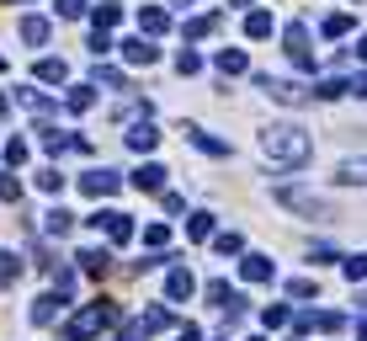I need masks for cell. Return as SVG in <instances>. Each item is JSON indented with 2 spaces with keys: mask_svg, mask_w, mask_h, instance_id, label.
I'll use <instances>...</instances> for the list:
<instances>
[{
  "mask_svg": "<svg viewBox=\"0 0 367 341\" xmlns=\"http://www.w3.org/2000/svg\"><path fill=\"white\" fill-rule=\"evenodd\" d=\"M261 149H266V160H277V166H304L309 160V139L298 134V128H266V134H261Z\"/></svg>",
  "mask_w": 367,
  "mask_h": 341,
  "instance_id": "1",
  "label": "cell"
},
{
  "mask_svg": "<svg viewBox=\"0 0 367 341\" xmlns=\"http://www.w3.org/2000/svg\"><path fill=\"white\" fill-rule=\"evenodd\" d=\"M112 315H118L112 304H96V309H85V315H75V320H70V336H96L101 326H112Z\"/></svg>",
  "mask_w": 367,
  "mask_h": 341,
  "instance_id": "2",
  "label": "cell"
},
{
  "mask_svg": "<svg viewBox=\"0 0 367 341\" xmlns=\"http://www.w3.org/2000/svg\"><path fill=\"white\" fill-rule=\"evenodd\" d=\"M112 187H118V176H112V170H91V176H80V192H91V197L112 192Z\"/></svg>",
  "mask_w": 367,
  "mask_h": 341,
  "instance_id": "3",
  "label": "cell"
},
{
  "mask_svg": "<svg viewBox=\"0 0 367 341\" xmlns=\"http://www.w3.org/2000/svg\"><path fill=\"white\" fill-rule=\"evenodd\" d=\"M133 182H139L144 192H160V182H166V170H160V166H139V170H133Z\"/></svg>",
  "mask_w": 367,
  "mask_h": 341,
  "instance_id": "4",
  "label": "cell"
},
{
  "mask_svg": "<svg viewBox=\"0 0 367 341\" xmlns=\"http://www.w3.org/2000/svg\"><path fill=\"white\" fill-rule=\"evenodd\" d=\"M80 261H85V272H91V278H107V272H112V256H107V251H85Z\"/></svg>",
  "mask_w": 367,
  "mask_h": 341,
  "instance_id": "5",
  "label": "cell"
},
{
  "mask_svg": "<svg viewBox=\"0 0 367 341\" xmlns=\"http://www.w3.org/2000/svg\"><path fill=\"white\" fill-rule=\"evenodd\" d=\"M154 139H160V134H154L149 123H133V128H128V144L133 149H154Z\"/></svg>",
  "mask_w": 367,
  "mask_h": 341,
  "instance_id": "6",
  "label": "cell"
},
{
  "mask_svg": "<svg viewBox=\"0 0 367 341\" xmlns=\"http://www.w3.org/2000/svg\"><path fill=\"white\" fill-rule=\"evenodd\" d=\"M59 309H64V299H37V326H54V320H59Z\"/></svg>",
  "mask_w": 367,
  "mask_h": 341,
  "instance_id": "7",
  "label": "cell"
},
{
  "mask_svg": "<svg viewBox=\"0 0 367 341\" xmlns=\"http://www.w3.org/2000/svg\"><path fill=\"white\" fill-rule=\"evenodd\" d=\"M123 54H128L133 64H149V59H154V43H144V37H133V43H123Z\"/></svg>",
  "mask_w": 367,
  "mask_h": 341,
  "instance_id": "8",
  "label": "cell"
},
{
  "mask_svg": "<svg viewBox=\"0 0 367 341\" xmlns=\"http://www.w3.org/2000/svg\"><path fill=\"white\" fill-rule=\"evenodd\" d=\"M166 293H170V299H187V293H192V272H170V283H166Z\"/></svg>",
  "mask_w": 367,
  "mask_h": 341,
  "instance_id": "9",
  "label": "cell"
},
{
  "mask_svg": "<svg viewBox=\"0 0 367 341\" xmlns=\"http://www.w3.org/2000/svg\"><path fill=\"white\" fill-rule=\"evenodd\" d=\"M245 32L250 37H266V32H272V16H266V11H250L245 16Z\"/></svg>",
  "mask_w": 367,
  "mask_h": 341,
  "instance_id": "10",
  "label": "cell"
},
{
  "mask_svg": "<svg viewBox=\"0 0 367 341\" xmlns=\"http://www.w3.org/2000/svg\"><path fill=\"white\" fill-rule=\"evenodd\" d=\"M22 37H27V43H43V37H48V22H43V16H27V22H22Z\"/></svg>",
  "mask_w": 367,
  "mask_h": 341,
  "instance_id": "11",
  "label": "cell"
},
{
  "mask_svg": "<svg viewBox=\"0 0 367 341\" xmlns=\"http://www.w3.org/2000/svg\"><path fill=\"white\" fill-rule=\"evenodd\" d=\"M240 272H245L250 283H266V278H272V267H266V261H261V256H250V261H245V267H240Z\"/></svg>",
  "mask_w": 367,
  "mask_h": 341,
  "instance_id": "12",
  "label": "cell"
},
{
  "mask_svg": "<svg viewBox=\"0 0 367 341\" xmlns=\"http://www.w3.org/2000/svg\"><path fill=\"white\" fill-rule=\"evenodd\" d=\"M341 182H367V160H346V166H341Z\"/></svg>",
  "mask_w": 367,
  "mask_h": 341,
  "instance_id": "13",
  "label": "cell"
},
{
  "mask_svg": "<svg viewBox=\"0 0 367 341\" xmlns=\"http://www.w3.org/2000/svg\"><path fill=\"white\" fill-rule=\"evenodd\" d=\"M37 80H64V59H43L37 64Z\"/></svg>",
  "mask_w": 367,
  "mask_h": 341,
  "instance_id": "14",
  "label": "cell"
},
{
  "mask_svg": "<svg viewBox=\"0 0 367 341\" xmlns=\"http://www.w3.org/2000/svg\"><path fill=\"white\" fill-rule=\"evenodd\" d=\"M48 235H70V213H64V208L48 213Z\"/></svg>",
  "mask_w": 367,
  "mask_h": 341,
  "instance_id": "15",
  "label": "cell"
},
{
  "mask_svg": "<svg viewBox=\"0 0 367 341\" xmlns=\"http://www.w3.org/2000/svg\"><path fill=\"white\" fill-rule=\"evenodd\" d=\"M16 272H22V267H16V256L0 251V288H6V283H16Z\"/></svg>",
  "mask_w": 367,
  "mask_h": 341,
  "instance_id": "16",
  "label": "cell"
},
{
  "mask_svg": "<svg viewBox=\"0 0 367 341\" xmlns=\"http://www.w3.org/2000/svg\"><path fill=\"white\" fill-rule=\"evenodd\" d=\"M144 27H149V32H166V27H170V16H166V11H154V6H149V11H144Z\"/></svg>",
  "mask_w": 367,
  "mask_h": 341,
  "instance_id": "17",
  "label": "cell"
},
{
  "mask_svg": "<svg viewBox=\"0 0 367 341\" xmlns=\"http://www.w3.org/2000/svg\"><path fill=\"white\" fill-rule=\"evenodd\" d=\"M37 187H43V192H59L64 176H59V170H43V176H37Z\"/></svg>",
  "mask_w": 367,
  "mask_h": 341,
  "instance_id": "18",
  "label": "cell"
},
{
  "mask_svg": "<svg viewBox=\"0 0 367 341\" xmlns=\"http://www.w3.org/2000/svg\"><path fill=\"white\" fill-rule=\"evenodd\" d=\"M16 197H22V187H16L11 176H0V203H16Z\"/></svg>",
  "mask_w": 367,
  "mask_h": 341,
  "instance_id": "19",
  "label": "cell"
},
{
  "mask_svg": "<svg viewBox=\"0 0 367 341\" xmlns=\"http://www.w3.org/2000/svg\"><path fill=\"white\" fill-rule=\"evenodd\" d=\"M208 32H213V16H197V22L187 27V37H208Z\"/></svg>",
  "mask_w": 367,
  "mask_h": 341,
  "instance_id": "20",
  "label": "cell"
},
{
  "mask_svg": "<svg viewBox=\"0 0 367 341\" xmlns=\"http://www.w3.org/2000/svg\"><path fill=\"white\" fill-rule=\"evenodd\" d=\"M218 64H224L229 75H240V70H245V54H218Z\"/></svg>",
  "mask_w": 367,
  "mask_h": 341,
  "instance_id": "21",
  "label": "cell"
},
{
  "mask_svg": "<svg viewBox=\"0 0 367 341\" xmlns=\"http://www.w3.org/2000/svg\"><path fill=\"white\" fill-rule=\"evenodd\" d=\"M85 11V0H59V16H80Z\"/></svg>",
  "mask_w": 367,
  "mask_h": 341,
  "instance_id": "22",
  "label": "cell"
},
{
  "mask_svg": "<svg viewBox=\"0 0 367 341\" xmlns=\"http://www.w3.org/2000/svg\"><path fill=\"white\" fill-rule=\"evenodd\" d=\"M346 272H352V278H367V256H356V261H346Z\"/></svg>",
  "mask_w": 367,
  "mask_h": 341,
  "instance_id": "23",
  "label": "cell"
},
{
  "mask_svg": "<svg viewBox=\"0 0 367 341\" xmlns=\"http://www.w3.org/2000/svg\"><path fill=\"white\" fill-rule=\"evenodd\" d=\"M362 59H367V43H362Z\"/></svg>",
  "mask_w": 367,
  "mask_h": 341,
  "instance_id": "24",
  "label": "cell"
},
{
  "mask_svg": "<svg viewBox=\"0 0 367 341\" xmlns=\"http://www.w3.org/2000/svg\"><path fill=\"white\" fill-rule=\"evenodd\" d=\"M362 341H367V326H362Z\"/></svg>",
  "mask_w": 367,
  "mask_h": 341,
  "instance_id": "25",
  "label": "cell"
}]
</instances>
